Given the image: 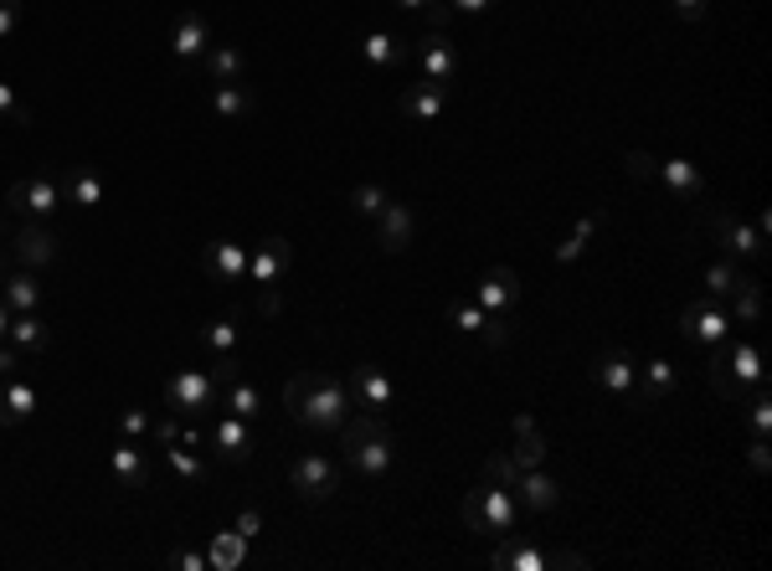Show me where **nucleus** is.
<instances>
[{"label": "nucleus", "mask_w": 772, "mask_h": 571, "mask_svg": "<svg viewBox=\"0 0 772 571\" xmlns=\"http://www.w3.org/2000/svg\"><path fill=\"white\" fill-rule=\"evenodd\" d=\"M489 567L495 571H546V551L531 546V540L515 530V536H500V546L489 551Z\"/></svg>", "instance_id": "18"}, {"label": "nucleus", "mask_w": 772, "mask_h": 571, "mask_svg": "<svg viewBox=\"0 0 772 571\" xmlns=\"http://www.w3.org/2000/svg\"><path fill=\"white\" fill-rule=\"evenodd\" d=\"M495 5H500V0H449V11H464V16H485Z\"/></svg>", "instance_id": "53"}, {"label": "nucleus", "mask_w": 772, "mask_h": 571, "mask_svg": "<svg viewBox=\"0 0 772 571\" xmlns=\"http://www.w3.org/2000/svg\"><path fill=\"white\" fill-rule=\"evenodd\" d=\"M0 124H16V129L32 124V109H26V99L11 83H0Z\"/></svg>", "instance_id": "41"}, {"label": "nucleus", "mask_w": 772, "mask_h": 571, "mask_svg": "<svg viewBox=\"0 0 772 571\" xmlns=\"http://www.w3.org/2000/svg\"><path fill=\"white\" fill-rule=\"evenodd\" d=\"M11 335V309H5V299H0V340Z\"/></svg>", "instance_id": "58"}, {"label": "nucleus", "mask_w": 772, "mask_h": 571, "mask_svg": "<svg viewBox=\"0 0 772 571\" xmlns=\"http://www.w3.org/2000/svg\"><path fill=\"white\" fill-rule=\"evenodd\" d=\"M202 345H206L212 355H232V351H237V324H232V320H212V324L202 330Z\"/></svg>", "instance_id": "40"}, {"label": "nucleus", "mask_w": 772, "mask_h": 571, "mask_svg": "<svg viewBox=\"0 0 772 571\" xmlns=\"http://www.w3.org/2000/svg\"><path fill=\"white\" fill-rule=\"evenodd\" d=\"M361 57H366L371 68H397L407 57V47L397 42V36H386V32H371L366 42H361Z\"/></svg>", "instance_id": "36"}, {"label": "nucleus", "mask_w": 772, "mask_h": 571, "mask_svg": "<svg viewBox=\"0 0 772 571\" xmlns=\"http://www.w3.org/2000/svg\"><path fill=\"white\" fill-rule=\"evenodd\" d=\"M237 536H258V530H263V515H258V510H242V515H237V525H232Z\"/></svg>", "instance_id": "54"}, {"label": "nucleus", "mask_w": 772, "mask_h": 571, "mask_svg": "<svg viewBox=\"0 0 772 571\" xmlns=\"http://www.w3.org/2000/svg\"><path fill=\"white\" fill-rule=\"evenodd\" d=\"M150 433L160 437V443H175V437H181V427H175V422L166 418V422H150Z\"/></svg>", "instance_id": "57"}, {"label": "nucleus", "mask_w": 772, "mask_h": 571, "mask_svg": "<svg viewBox=\"0 0 772 571\" xmlns=\"http://www.w3.org/2000/svg\"><path fill=\"white\" fill-rule=\"evenodd\" d=\"M288 489L304 504H325L340 494V464L330 454H299L288 464Z\"/></svg>", "instance_id": "5"}, {"label": "nucleus", "mask_w": 772, "mask_h": 571, "mask_svg": "<svg viewBox=\"0 0 772 571\" xmlns=\"http://www.w3.org/2000/svg\"><path fill=\"white\" fill-rule=\"evenodd\" d=\"M655 175H659L665 185H670L674 196H701V191H705L701 165H690V160H659Z\"/></svg>", "instance_id": "29"}, {"label": "nucleus", "mask_w": 772, "mask_h": 571, "mask_svg": "<svg viewBox=\"0 0 772 571\" xmlns=\"http://www.w3.org/2000/svg\"><path fill=\"white\" fill-rule=\"evenodd\" d=\"M340 448H345V464H351L361 479H382L397 464V443H391V422L386 412H361V418H345L340 427Z\"/></svg>", "instance_id": "3"}, {"label": "nucleus", "mask_w": 772, "mask_h": 571, "mask_svg": "<svg viewBox=\"0 0 772 571\" xmlns=\"http://www.w3.org/2000/svg\"><path fill=\"white\" fill-rule=\"evenodd\" d=\"M0 299H5L11 315H36V309H42V278H36L32 269L0 273Z\"/></svg>", "instance_id": "22"}, {"label": "nucleus", "mask_w": 772, "mask_h": 571, "mask_svg": "<svg viewBox=\"0 0 772 571\" xmlns=\"http://www.w3.org/2000/svg\"><path fill=\"white\" fill-rule=\"evenodd\" d=\"M726 309H731V320H737L741 330H752V324L762 320V284L741 273V284H737V294L726 299Z\"/></svg>", "instance_id": "30"}, {"label": "nucleus", "mask_w": 772, "mask_h": 571, "mask_svg": "<svg viewBox=\"0 0 772 571\" xmlns=\"http://www.w3.org/2000/svg\"><path fill=\"white\" fill-rule=\"evenodd\" d=\"M202 62H206V78H212V83H248V62H242L237 47H212Z\"/></svg>", "instance_id": "31"}, {"label": "nucleus", "mask_w": 772, "mask_h": 571, "mask_svg": "<svg viewBox=\"0 0 772 571\" xmlns=\"http://www.w3.org/2000/svg\"><path fill=\"white\" fill-rule=\"evenodd\" d=\"M222 412H232V418H248L252 422L258 412H263V391L248 387L242 376H232V381L222 387Z\"/></svg>", "instance_id": "34"}, {"label": "nucleus", "mask_w": 772, "mask_h": 571, "mask_svg": "<svg viewBox=\"0 0 772 571\" xmlns=\"http://www.w3.org/2000/svg\"><path fill=\"white\" fill-rule=\"evenodd\" d=\"M598 227H603V212H592V217H582L577 221V227H571L567 237H561V242H556V263H577V258H582V252H588V242H592V232H598Z\"/></svg>", "instance_id": "35"}, {"label": "nucleus", "mask_w": 772, "mask_h": 571, "mask_svg": "<svg viewBox=\"0 0 772 571\" xmlns=\"http://www.w3.org/2000/svg\"><path fill=\"white\" fill-rule=\"evenodd\" d=\"M521 510L525 504L515 500V489H504V484H479L464 494V525H469L474 536H515L521 530Z\"/></svg>", "instance_id": "4"}, {"label": "nucleus", "mask_w": 772, "mask_h": 571, "mask_svg": "<svg viewBox=\"0 0 772 571\" xmlns=\"http://www.w3.org/2000/svg\"><path fill=\"white\" fill-rule=\"evenodd\" d=\"M345 387H351V402L361 412H391V402H397V387H391V376L382 366H355L345 376Z\"/></svg>", "instance_id": "11"}, {"label": "nucleus", "mask_w": 772, "mask_h": 571, "mask_svg": "<svg viewBox=\"0 0 772 571\" xmlns=\"http://www.w3.org/2000/svg\"><path fill=\"white\" fill-rule=\"evenodd\" d=\"M5 340H11L21 355H36V351H47L52 345V330L36 320V315H11V335Z\"/></svg>", "instance_id": "33"}, {"label": "nucleus", "mask_w": 772, "mask_h": 571, "mask_svg": "<svg viewBox=\"0 0 772 571\" xmlns=\"http://www.w3.org/2000/svg\"><path fill=\"white\" fill-rule=\"evenodd\" d=\"M36 402H42V391H36L32 381L5 376V381H0V427H21V422L36 412Z\"/></svg>", "instance_id": "19"}, {"label": "nucleus", "mask_w": 772, "mask_h": 571, "mask_svg": "<svg viewBox=\"0 0 772 571\" xmlns=\"http://www.w3.org/2000/svg\"><path fill=\"white\" fill-rule=\"evenodd\" d=\"M170 567H181V571H206V551H181Z\"/></svg>", "instance_id": "56"}, {"label": "nucleus", "mask_w": 772, "mask_h": 571, "mask_svg": "<svg viewBox=\"0 0 772 571\" xmlns=\"http://www.w3.org/2000/svg\"><path fill=\"white\" fill-rule=\"evenodd\" d=\"M166 458H170V469L181 473V479H202V473H206L202 458H191L185 448H175V443H166Z\"/></svg>", "instance_id": "44"}, {"label": "nucleus", "mask_w": 772, "mask_h": 571, "mask_svg": "<svg viewBox=\"0 0 772 571\" xmlns=\"http://www.w3.org/2000/svg\"><path fill=\"white\" fill-rule=\"evenodd\" d=\"M63 191L72 196V206H83V212H93V206H103V181L93 175V170H72L68 181H63Z\"/></svg>", "instance_id": "37"}, {"label": "nucleus", "mask_w": 772, "mask_h": 571, "mask_svg": "<svg viewBox=\"0 0 772 571\" xmlns=\"http://www.w3.org/2000/svg\"><path fill=\"white\" fill-rule=\"evenodd\" d=\"M582 567H592L582 551H552L546 556V571H582Z\"/></svg>", "instance_id": "48"}, {"label": "nucleus", "mask_w": 772, "mask_h": 571, "mask_svg": "<svg viewBox=\"0 0 772 571\" xmlns=\"http://www.w3.org/2000/svg\"><path fill=\"white\" fill-rule=\"evenodd\" d=\"M109 473H114L124 489H145L150 484V458L139 454L135 443H118L114 454H109Z\"/></svg>", "instance_id": "26"}, {"label": "nucleus", "mask_w": 772, "mask_h": 571, "mask_svg": "<svg viewBox=\"0 0 772 571\" xmlns=\"http://www.w3.org/2000/svg\"><path fill=\"white\" fill-rule=\"evenodd\" d=\"M11 212H26V217H52L57 206H63V175H26V181L11 185V196H5Z\"/></svg>", "instance_id": "9"}, {"label": "nucleus", "mask_w": 772, "mask_h": 571, "mask_svg": "<svg viewBox=\"0 0 772 571\" xmlns=\"http://www.w3.org/2000/svg\"><path fill=\"white\" fill-rule=\"evenodd\" d=\"M485 479H489V484L515 489V479H521V469H515V458H510V454H489V458H485Z\"/></svg>", "instance_id": "42"}, {"label": "nucleus", "mask_w": 772, "mask_h": 571, "mask_svg": "<svg viewBox=\"0 0 772 571\" xmlns=\"http://www.w3.org/2000/svg\"><path fill=\"white\" fill-rule=\"evenodd\" d=\"M674 11H680L685 21H701L705 11H711V0H674Z\"/></svg>", "instance_id": "55"}, {"label": "nucleus", "mask_w": 772, "mask_h": 571, "mask_svg": "<svg viewBox=\"0 0 772 571\" xmlns=\"http://www.w3.org/2000/svg\"><path fill=\"white\" fill-rule=\"evenodd\" d=\"M284 407L294 412V422L304 427H315V433H340L345 418L355 412L351 402V387L336 381V376H325V370H304L284 387Z\"/></svg>", "instance_id": "1"}, {"label": "nucleus", "mask_w": 772, "mask_h": 571, "mask_svg": "<svg viewBox=\"0 0 772 571\" xmlns=\"http://www.w3.org/2000/svg\"><path fill=\"white\" fill-rule=\"evenodd\" d=\"M170 52H175V62H202L206 52H212V26H206V16L185 11V16L175 21V32H170Z\"/></svg>", "instance_id": "16"}, {"label": "nucleus", "mask_w": 772, "mask_h": 571, "mask_svg": "<svg viewBox=\"0 0 772 571\" xmlns=\"http://www.w3.org/2000/svg\"><path fill=\"white\" fill-rule=\"evenodd\" d=\"M680 330H685V340H695V345H722V340H731L737 320H731V309H726L722 299L701 294L695 304L680 309Z\"/></svg>", "instance_id": "7"}, {"label": "nucleus", "mask_w": 772, "mask_h": 571, "mask_svg": "<svg viewBox=\"0 0 772 571\" xmlns=\"http://www.w3.org/2000/svg\"><path fill=\"white\" fill-rule=\"evenodd\" d=\"M212 454H217L222 464H242V458H252L248 418H232V412H222V418L212 422Z\"/></svg>", "instance_id": "15"}, {"label": "nucleus", "mask_w": 772, "mask_h": 571, "mask_svg": "<svg viewBox=\"0 0 772 571\" xmlns=\"http://www.w3.org/2000/svg\"><path fill=\"white\" fill-rule=\"evenodd\" d=\"M397 109H402L412 124H438L443 118V109H449V88L443 83H407L402 93H397Z\"/></svg>", "instance_id": "13"}, {"label": "nucleus", "mask_w": 772, "mask_h": 571, "mask_svg": "<svg viewBox=\"0 0 772 571\" xmlns=\"http://www.w3.org/2000/svg\"><path fill=\"white\" fill-rule=\"evenodd\" d=\"M510 330H515V324L504 320V315H489L485 330H479V340H485L489 351H504V345H510Z\"/></svg>", "instance_id": "45"}, {"label": "nucleus", "mask_w": 772, "mask_h": 571, "mask_svg": "<svg viewBox=\"0 0 772 571\" xmlns=\"http://www.w3.org/2000/svg\"><path fill=\"white\" fill-rule=\"evenodd\" d=\"M474 304H479L485 315L515 309V304H521V278H515V269H489L485 278H479V288H474Z\"/></svg>", "instance_id": "14"}, {"label": "nucleus", "mask_w": 772, "mask_h": 571, "mask_svg": "<svg viewBox=\"0 0 772 571\" xmlns=\"http://www.w3.org/2000/svg\"><path fill=\"white\" fill-rule=\"evenodd\" d=\"M716 242H722L726 258H762L768 252V212H757V221H741L731 217V212H716Z\"/></svg>", "instance_id": "8"}, {"label": "nucleus", "mask_w": 772, "mask_h": 571, "mask_svg": "<svg viewBox=\"0 0 772 571\" xmlns=\"http://www.w3.org/2000/svg\"><path fill=\"white\" fill-rule=\"evenodd\" d=\"M242 561H248V536H237V530H222V536H212V546H206V567L237 571Z\"/></svg>", "instance_id": "32"}, {"label": "nucleus", "mask_w": 772, "mask_h": 571, "mask_svg": "<svg viewBox=\"0 0 772 571\" xmlns=\"http://www.w3.org/2000/svg\"><path fill=\"white\" fill-rule=\"evenodd\" d=\"M454 72H458V52H454V42L443 32H433V36H422V83H454Z\"/></svg>", "instance_id": "20"}, {"label": "nucleus", "mask_w": 772, "mask_h": 571, "mask_svg": "<svg viewBox=\"0 0 772 571\" xmlns=\"http://www.w3.org/2000/svg\"><path fill=\"white\" fill-rule=\"evenodd\" d=\"M351 206H355V217H366V221H376L391 206V196H386L382 185H355L351 191Z\"/></svg>", "instance_id": "39"}, {"label": "nucleus", "mask_w": 772, "mask_h": 571, "mask_svg": "<svg viewBox=\"0 0 772 571\" xmlns=\"http://www.w3.org/2000/svg\"><path fill=\"white\" fill-rule=\"evenodd\" d=\"M11 258H16L21 269H47V263H57V237L42 227V221H32V227H21L16 242H11Z\"/></svg>", "instance_id": "17"}, {"label": "nucleus", "mask_w": 772, "mask_h": 571, "mask_svg": "<svg viewBox=\"0 0 772 571\" xmlns=\"http://www.w3.org/2000/svg\"><path fill=\"white\" fill-rule=\"evenodd\" d=\"M711 387H716V397H726V402H747L757 387H768V361H762V345H757L752 335L741 340H722V345H711Z\"/></svg>", "instance_id": "2"}, {"label": "nucleus", "mask_w": 772, "mask_h": 571, "mask_svg": "<svg viewBox=\"0 0 772 571\" xmlns=\"http://www.w3.org/2000/svg\"><path fill=\"white\" fill-rule=\"evenodd\" d=\"M634 376H638V366L628 361V351H608L603 361H598V387L603 391H613V397H634Z\"/></svg>", "instance_id": "25"}, {"label": "nucleus", "mask_w": 772, "mask_h": 571, "mask_svg": "<svg viewBox=\"0 0 772 571\" xmlns=\"http://www.w3.org/2000/svg\"><path fill=\"white\" fill-rule=\"evenodd\" d=\"M248 258H252V252L242 248V242H232V237H217V242H206L202 269H206V278H212V284L237 288V284H248Z\"/></svg>", "instance_id": "10"}, {"label": "nucleus", "mask_w": 772, "mask_h": 571, "mask_svg": "<svg viewBox=\"0 0 772 571\" xmlns=\"http://www.w3.org/2000/svg\"><path fill=\"white\" fill-rule=\"evenodd\" d=\"M634 387H644V391H634V402H659V397H670L674 387H680V370L670 366V361H649V366H638V376H634Z\"/></svg>", "instance_id": "23"}, {"label": "nucleus", "mask_w": 772, "mask_h": 571, "mask_svg": "<svg viewBox=\"0 0 772 571\" xmlns=\"http://www.w3.org/2000/svg\"><path fill=\"white\" fill-rule=\"evenodd\" d=\"M510 433H515V448H510V458H515V469H541V458H546V437H541V427L531 418H515L510 422Z\"/></svg>", "instance_id": "27"}, {"label": "nucleus", "mask_w": 772, "mask_h": 571, "mask_svg": "<svg viewBox=\"0 0 772 571\" xmlns=\"http://www.w3.org/2000/svg\"><path fill=\"white\" fill-rule=\"evenodd\" d=\"M412 232H418V217H412V206H402V202H391L382 217H376V242H382V252L412 248Z\"/></svg>", "instance_id": "21"}, {"label": "nucleus", "mask_w": 772, "mask_h": 571, "mask_svg": "<svg viewBox=\"0 0 772 571\" xmlns=\"http://www.w3.org/2000/svg\"><path fill=\"white\" fill-rule=\"evenodd\" d=\"M772 448H768V437H757L752 448H747V464H752V473H768V464H772Z\"/></svg>", "instance_id": "51"}, {"label": "nucleus", "mask_w": 772, "mask_h": 571, "mask_svg": "<svg viewBox=\"0 0 772 571\" xmlns=\"http://www.w3.org/2000/svg\"><path fill=\"white\" fill-rule=\"evenodd\" d=\"M16 370H21V351L0 340V381H5V376H16Z\"/></svg>", "instance_id": "52"}, {"label": "nucleus", "mask_w": 772, "mask_h": 571, "mask_svg": "<svg viewBox=\"0 0 772 571\" xmlns=\"http://www.w3.org/2000/svg\"><path fill=\"white\" fill-rule=\"evenodd\" d=\"M252 109H258V99H252V88L248 83H217V93H212V114L217 118H248Z\"/></svg>", "instance_id": "28"}, {"label": "nucleus", "mask_w": 772, "mask_h": 571, "mask_svg": "<svg viewBox=\"0 0 772 571\" xmlns=\"http://www.w3.org/2000/svg\"><path fill=\"white\" fill-rule=\"evenodd\" d=\"M397 5H407V11H428L433 32H438V26H443L449 16H454V11H449V0H397Z\"/></svg>", "instance_id": "46"}, {"label": "nucleus", "mask_w": 772, "mask_h": 571, "mask_svg": "<svg viewBox=\"0 0 772 571\" xmlns=\"http://www.w3.org/2000/svg\"><path fill=\"white\" fill-rule=\"evenodd\" d=\"M623 165H628V175H634V181H655V155H644V150H628L623 155Z\"/></svg>", "instance_id": "47"}, {"label": "nucleus", "mask_w": 772, "mask_h": 571, "mask_svg": "<svg viewBox=\"0 0 772 571\" xmlns=\"http://www.w3.org/2000/svg\"><path fill=\"white\" fill-rule=\"evenodd\" d=\"M217 376L212 370H175L166 381V407L175 418H206L217 407Z\"/></svg>", "instance_id": "6"}, {"label": "nucleus", "mask_w": 772, "mask_h": 571, "mask_svg": "<svg viewBox=\"0 0 772 571\" xmlns=\"http://www.w3.org/2000/svg\"><path fill=\"white\" fill-rule=\"evenodd\" d=\"M449 320L458 324V330H469V335H479V330H485V309H479V304H449Z\"/></svg>", "instance_id": "43"}, {"label": "nucleus", "mask_w": 772, "mask_h": 571, "mask_svg": "<svg viewBox=\"0 0 772 571\" xmlns=\"http://www.w3.org/2000/svg\"><path fill=\"white\" fill-rule=\"evenodd\" d=\"M118 433L124 437H139V433H150V418L139 412V407H129V412H118Z\"/></svg>", "instance_id": "49"}, {"label": "nucleus", "mask_w": 772, "mask_h": 571, "mask_svg": "<svg viewBox=\"0 0 772 571\" xmlns=\"http://www.w3.org/2000/svg\"><path fill=\"white\" fill-rule=\"evenodd\" d=\"M21 26V0H0V42Z\"/></svg>", "instance_id": "50"}, {"label": "nucleus", "mask_w": 772, "mask_h": 571, "mask_svg": "<svg viewBox=\"0 0 772 571\" xmlns=\"http://www.w3.org/2000/svg\"><path fill=\"white\" fill-rule=\"evenodd\" d=\"M737 284H741V269L737 263H711V269H705V294H711V299H731V294H737Z\"/></svg>", "instance_id": "38"}, {"label": "nucleus", "mask_w": 772, "mask_h": 571, "mask_svg": "<svg viewBox=\"0 0 772 571\" xmlns=\"http://www.w3.org/2000/svg\"><path fill=\"white\" fill-rule=\"evenodd\" d=\"M288 258H294V248H288V237H263L258 248H252V258H248V278H252V288H273L279 284V273L288 269Z\"/></svg>", "instance_id": "12"}, {"label": "nucleus", "mask_w": 772, "mask_h": 571, "mask_svg": "<svg viewBox=\"0 0 772 571\" xmlns=\"http://www.w3.org/2000/svg\"><path fill=\"white\" fill-rule=\"evenodd\" d=\"M515 494H521L525 510H536V515H546V510H556L561 504V484L556 479H546L541 469H521V479H515Z\"/></svg>", "instance_id": "24"}]
</instances>
